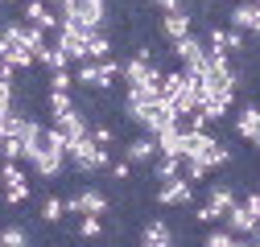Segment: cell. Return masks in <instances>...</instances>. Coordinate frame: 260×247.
<instances>
[{
	"label": "cell",
	"mask_w": 260,
	"mask_h": 247,
	"mask_svg": "<svg viewBox=\"0 0 260 247\" xmlns=\"http://www.w3.org/2000/svg\"><path fill=\"white\" fill-rule=\"evenodd\" d=\"M153 5H157L161 13H174V9H186V5H182V0H153Z\"/></svg>",
	"instance_id": "d590c367"
},
{
	"label": "cell",
	"mask_w": 260,
	"mask_h": 247,
	"mask_svg": "<svg viewBox=\"0 0 260 247\" xmlns=\"http://www.w3.org/2000/svg\"><path fill=\"white\" fill-rule=\"evenodd\" d=\"M244 206L256 214V223H260V190H256V194H248V198H244Z\"/></svg>",
	"instance_id": "e575fe53"
},
{
	"label": "cell",
	"mask_w": 260,
	"mask_h": 247,
	"mask_svg": "<svg viewBox=\"0 0 260 247\" xmlns=\"http://www.w3.org/2000/svg\"><path fill=\"white\" fill-rule=\"evenodd\" d=\"M248 239H252V243H260V223H256V227L248 231Z\"/></svg>",
	"instance_id": "74e56055"
},
{
	"label": "cell",
	"mask_w": 260,
	"mask_h": 247,
	"mask_svg": "<svg viewBox=\"0 0 260 247\" xmlns=\"http://www.w3.org/2000/svg\"><path fill=\"white\" fill-rule=\"evenodd\" d=\"M29 231L25 227H0V247H25Z\"/></svg>",
	"instance_id": "cb8c5ba5"
},
{
	"label": "cell",
	"mask_w": 260,
	"mask_h": 247,
	"mask_svg": "<svg viewBox=\"0 0 260 247\" xmlns=\"http://www.w3.org/2000/svg\"><path fill=\"white\" fill-rule=\"evenodd\" d=\"M87 132H91V140H100V144H112L116 140V132L108 128V124H95V128H87Z\"/></svg>",
	"instance_id": "d6a6232c"
},
{
	"label": "cell",
	"mask_w": 260,
	"mask_h": 247,
	"mask_svg": "<svg viewBox=\"0 0 260 247\" xmlns=\"http://www.w3.org/2000/svg\"><path fill=\"white\" fill-rule=\"evenodd\" d=\"M203 239H207L211 247H236V243H240V235H236L232 227H219V231H207Z\"/></svg>",
	"instance_id": "603a6c76"
},
{
	"label": "cell",
	"mask_w": 260,
	"mask_h": 247,
	"mask_svg": "<svg viewBox=\"0 0 260 247\" xmlns=\"http://www.w3.org/2000/svg\"><path fill=\"white\" fill-rule=\"evenodd\" d=\"M0 107H17V95H13V78H0Z\"/></svg>",
	"instance_id": "f546056e"
},
{
	"label": "cell",
	"mask_w": 260,
	"mask_h": 247,
	"mask_svg": "<svg viewBox=\"0 0 260 247\" xmlns=\"http://www.w3.org/2000/svg\"><path fill=\"white\" fill-rule=\"evenodd\" d=\"M0 161H25V148H21L17 136H5V140H0Z\"/></svg>",
	"instance_id": "4316f807"
},
{
	"label": "cell",
	"mask_w": 260,
	"mask_h": 247,
	"mask_svg": "<svg viewBox=\"0 0 260 247\" xmlns=\"http://www.w3.org/2000/svg\"><path fill=\"white\" fill-rule=\"evenodd\" d=\"M71 83H75L71 66H62V70H50V87H54V91H71Z\"/></svg>",
	"instance_id": "f1b7e54d"
},
{
	"label": "cell",
	"mask_w": 260,
	"mask_h": 247,
	"mask_svg": "<svg viewBox=\"0 0 260 247\" xmlns=\"http://www.w3.org/2000/svg\"><path fill=\"white\" fill-rule=\"evenodd\" d=\"M232 25H236V29H244V33H252V29L260 25V5H256V0L232 5Z\"/></svg>",
	"instance_id": "e0dca14e"
},
{
	"label": "cell",
	"mask_w": 260,
	"mask_h": 247,
	"mask_svg": "<svg viewBox=\"0 0 260 247\" xmlns=\"http://www.w3.org/2000/svg\"><path fill=\"white\" fill-rule=\"evenodd\" d=\"M54 46L67 54L71 62H83L87 58V29H79L75 21H62L58 25V37H54Z\"/></svg>",
	"instance_id": "8992f818"
},
{
	"label": "cell",
	"mask_w": 260,
	"mask_h": 247,
	"mask_svg": "<svg viewBox=\"0 0 260 247\" xmlns=\"http://www.w3.org/2000/svg\"><path fill=\"white\" fill-rule=\"evenodd\" d=\"M62 21H75L79 29L95 33V29L108 25V0H75V5L62 13Z\"/></svg>",
	"instance_id": "5b68a950"
},
{
	"label": "cell",
	"mask_w": 260,
	"mask_h": 247,
	"mask_svg": "<svg viewBox=\"0 0 260 247\" xmlns=\"http://www.w3.org/2000/svg\"><path fill=\"white\" fill-rule=\"evenodd\" d=\"M75 83H83V87H91V91H104V83H100V62H91V58H83V66H79Z\"/></svg>",
	"instance_id": "7402d4cb"
},
{
	"label": "cell",
	"mask_w": 260,
	"mask_h": 247,
	"mask_svg": "<svg viewBox=\"0 0 260 247\" xmlns=\"http://www.w3.org/2000/svg\"><path fill=\"white\" fill-rule=\"evenodd\" d=\"M157 202H161V206H190V202H194V181H190L186 173L166 177V181L157 185Z\"/></svg>",
	"instance_id": "52a82bcc"
},
{
	"label": "cell",
	"mask_w": 260,
	"mask_h": 247,
	"mask_svg": "<svg viewBox=\"0 0 260 247\" xmlns=\"http://www.w3.org/2000/svg\"><path fill=\"white\" fill-rule=\"evenodd\" d=\"M13 119H17V107H0V140H5V136H13Z\"/></svg>",
	"instance_id": "4dcf8cb0"
},
{
	"label": "cell",
	"mask_w": 260,
	"mask_h": 247,
	"mask_svg": "<svg viewBox=\"0 0 260 247\" xmlns=\"http://www.w3.org/2000/svg\"><path fill=\"white\" fill-rule=\"evenodd\" d=\"M182 161H203L207 169H219L232 161V148L223 140H215L207 128H186V148H182Z\"/></svg>",
	"instance_id": "3957f363"
},
{
	"label": "cell",
	"mask_w": 260,
	"mask_h": 247,
	"mask_svg": "<svg viewBox=\"0 0 260 247\" xmlns=\"http://www.w3.org/2000/svg\"><path fill=\"white\" fill-rule=\"evenodd\" d=\"M87 58H91V62H104V58H112V37L104 33V29L87 33Z\"/></svg>",
	"instance_id": "d6986e66"
},
{
	"label": "cell",
	"mask_w": 260,
	"mask_h": 247,
	"mask_svg": "<svg viewBox=\"0 0 260 247\" xmlns=\"http://www.w3.org/2000/svg\"><path fill=\"white\" fill-rule=\"evenodd\" d=\"M236 202H240V198H236V190H232V185H223V181H215V185H211V194H207V206L219 214V223H223V214L232 210Z\"/></svg>",
	"instance_id": "9a60e30c"
},
{
	"label": "cell",
	"mask_w": 260,
	"mask_h": 247,
	"mask_svg": "<svg viewBox=\"0 0 260 247\" xmlns=\"http://www.w3.org/2000/svg\"><path fill=\"white\" fill-rule=\"evenodd\" d=\"M182 148H186V124H166V128L157 132V152H170V157H182Z\"/></svg>",
	"instance_id": "7c38bea8"
},
{
	"label": "cell",
	"mask_w": 260,
	"mask_h": 247,
	"mask_svg": "<svg viewBox=\"0 0 260 247\" xmlns=\"http://www.w3.org/2000/svg\"><path fill=\"white\" fill-rule=\"evenodd\" d=\"M34 173L42 177V181H54L62 169H67V136H62L54 124L42 132V144H38V152H34Z\"/></svg>",
	"instance_id": "7a4b0ae2"
},
{
	"label": "cell",
	"mask_w": 260,
	"mask_h": 247,
	"mask_svg": "<svg viewBox=\"0 0 260 247\" xmlns=\"http://www.w3.org/2000/svg\"><path fill=\"white\" fill-rule=\"evenodd\" d=\"M157 29H161V37H166V42H178V37H186L190 29H194V17H190V9H174V13H161Z\"/></svg>",
	"instance_id": "30bf717a"
},
{
	"label": "cell",
	"mask_w": 260,
	"mask_h": 247,
	"mask_svg": "<svg viewBox=\"0 0 260 247\" xmlns=\"http://www.w3.org/2000/svg\"><path fill=\"white\" fill-rule=\"evenodd\" d=\"M67 107H75V99H71V91H54V87H50V115H58V111H67Z\"/></svg>",
	"instance_id": "83f0119b"
},
{
	"label": "cell",
	"mask_w": 260,
	"mask_h": 247,
	"mask_svg": "<svg viewBox=\"0 0 260 247\" xmlns=\"http://www.w3.org/2000/svg\"><path fill=\"white\" fill-rule=\"evenodd\" d=\"M0 5H9V0H0Z\"/></svg>",
	"instance_id": "ab89813d"
},
{
	"label": "cell",
	"mask_w": 260,
	"mask_h": 247,
	"mask_svg": "<svg viewBox=\"0 0 260 247\" xmlns=\"http://www.w3.org/2000/svg\"><path fill=\"white\" fill-rule=\"evenodd\" d=\"M252 37H256V42H260V25H256V29H252Z\"/></svg>",
	"instance_id": "f35d334b"
},
{
	"label": "cell",
	"mask_w": 260,
	"mask_h": 247,
	"mask_svg": "<svg viewBox=\"0 0 260 247\" xmlns=\"http://www.w3.org/2000/svg\"><path fill=\"white\" fill-rule=\"evenodd\" d=\"M194 219H199L203 227H211V223H219V214H215V210H211V206L203 202V206H199V214H194Z\"/></svg>",
	"instance_id": "836d02e7"
},
{
	"label": "cell",
	"mask_w": 260,
	"mask_h": 247,
	"mask_svg": "<svg viewBox=\"0 0 260 247\" xmlns=\"http://www.w3.org/2000/svg\"><path fill=\"white\" fill-rule=\"evenodd\" d=\"M182 173V157H170V152H157V165H153V177L166 181V177H178Z\"/></svg>",
	"instance_id": "44dd1931"
},
{
	"label": "cell",
	"mask_w": 260,
	"mask_h": 247,
	"mask_svg": "<svg viewBox=\"0 0 260 247\" xmlns=\"http://www.w3.org/2000/svg\"><path fill=\"white\" fill-rule=\"evenodd\" d=\"M124 157L133 161V165H149L153 157H157V136L153 132H145V136H133L124 144Z\"/></svg>",
	"instance_id": "4fadbf2b"
},
{
	"label": "cell",
	"mask_w": 260,
	"mask_h": 247,
	"mask_svg": "<svg viewBox=\"0 0 260 247\" xmlns=\"http://www.w3.org/2000/svg\"><path fill=\"white\" fill-rule=\"evenodd\" d=\"M161 95H166L182 115H190L194 107H199V87H194V78L186 70H170V74H161Z\"/></svg>",
	"instance_id": "277c9868"
},
{
	"label": "cell",
	"mask_w": 260,
	"mask_h": 247,
	"mask_svg": "<svg viewBox=\"0 0 260 247\" xmlns=\"http://www.w3.org/2000/svg\"><path fill=\"white\" fill-rule=\"evenodd\" d=\"M67 214H108V198L87 185V190H79V194L67 198Z\"/></svg>",
	"instance_id": "9c48e42d"
},
{
	"label": "cell",
	"mask_w": 260,
	"mask_h": 247,
	"mask_svg": "<svg viewBox=\"0 0 260 247\" xmlns=\"http://www.w3.org/2000/svg\"><path fill=\"white\" fill-rule=\"evenodd\" d=\"M120 74H124V83H128V87H141V83H161V70L153 66V58H141V54H133V58H128Z\"/></svg>",
	"instance_id": "ba28073f"
},
{
	"label": "cell",
	"mask_w": 260,
	"mask_h": 247,
	"mask_svg": "<svg viewBox=\"0 0 260 247\" xmlns=\"http://www.w3.org/2000/svg\"><path fill=\"white\" fill-rule=\"evenodd\" d=\"M236 136L260 148V107H240L236 111Z\"/></svg>",
	"instance_id": "8fae6325"
},
{
	"label": "cell",
	"mask_w": 260,
	"mask_h": 247,
	"mask_svg": "<svg viewBox=\"0 0 260 247\" xmlns=\"http://www.w3.org/2000/svg\"><path fill=\"white\" fill-rule=\"evenodd\" d=\"M223 223H227V227H232L236 235H248V231L256 227V214H252V210L244 206V198H240V202H236L232 210H227V214H223Z\"/></svg>",
	"instance_id": "ac0fdd59"
},
{
	"label": "cell",
	"mask_w": 260,
	"mask_h": 247,
	"mask_svg": "<svg viewBox=\"0 0 260 247\" xmlns=\"http://www.w3.org/2000/svg\"><path fill=\"white\" fill-rule=\"evenodd\" d=\"M141 243H145V247H170V243H174V231H170V223H166V219H153V223H145V231H141Z\"/></svg>",
	"instance_id": "2e32d148"
},
{
	"label": "cell",
	"mask_w": 260,
	"mask_h": 247,
	"mask_svg": "<svg viewBox=\"0 0 260 247\" xmlns=\"http://www.w3.org/2000/svg\"><path fill=\"white\" fill-rule=\"evenodd\" d=\"M38 62H42V66H46V70H62V66H71V58H67V54H62L58 46H50V42H46V46L38 50Z\"/></svg>",
	"instance_id": "ffe728a7"
},
{
	"label": "cell",
	"mask_w": 260,
	"mask_h": 247,
	"mask_svg": "<svg viewBox=\"0 0 260 247\" xmlns=\"http://www.w3.org/2000/svg\"><path fill=\"white\" fill-rule=\"evenodd\" d=\"M62 214H67V202H62L58 194H50V198L42 202V219H46V223H58Z\"/></svg>",
	"instance_id": "484cf974"
},
{
	"label": "cell",
	"mask_w": 260,
	"mask_h": 247,
	"mask_svg": "<svg viewBox=\"0 0 260 247\" xmlns=\"http://www.w3.org/2000/svg\"><path fill=\"white\" fill-rule=\"evenodd\" d=\"M67 165L79 177H95V173H104L112 165V152H108V144L91 140V132H87V136H79V140L67 144Z\"/></svg>",
	"instance_id": "6da1fadb"
},
{
	"label": "cell",
	"mask_w": 260,
	"mask_h": 247,
	"mask_svg": "<svg viewBox=\"0 0 260 247\" xmlns=\"http://www.w3.org/2000/svg\"><path fill=\"white\" fill-rule=\"evenodd\" d=\"M50 5H54V9H58V13H67V9H71V5H75V0H50Z\"/></svg>",
	"instance_id": "8d00e7d4"
},
{
	"label": "cell",
	"mask_w": 260,
	"mask_h": 247,
	"mask_svg": "<svg viewBox=\"0 0 260 247\" xmlns=\"http://www.w3.org/2000/svg\"><path fill=\"white\" fill-rule=\"evenodd\" d=\"M79 235H87V239L104 235V214H79Z\"/></svg>",
	"instance_id": "d4e9b609"
},
{
	"label": "cell",
	"mask_w": 260,
	"mask_h": 247,
	"mask_svg": "<svg viewBox=\"0 0 260 247\" xmlns=\"http://www.w3.org/2000/svg\"><path fill=\"white\" fill-rule=\"evenodd\" d=\"M256 5H260V0H256Z\"/></svg>",
	"instance_id": "60d3db41"
},
{
	"label": "cell",
	"mask_w": 260,
	"mask_h": 247,
	"mask_svg": "<svg viewBox=\"0 0 260 247\" xmlns=\"http://www.w3.org/2000/svg\"><path fill=\"white\" fill-rule=\"evenodd\" d=\"M108 169H112V177H116V181H128V173H133V161H128V157H120V161H112Z\"/></svg>",
	"instance_id": "1f68e13d"
},
{
	"label": "cell",
	"mask_w": 260,
	"mask_h": 247,
	"mask_svg": "<svg viewBox=\"0 0 260 247\" xmlns=\"http://www.w3.org/2000/svg\"><path fill=\"white\" fill-rule=\"evenodd\" d=\"M54 128L67 136V144H71V140L87 136V119L79 115V107H67V111H58V115H54Z\"/></svg>",
	"instance_id": "5bb4252c"
}]
</instances>
